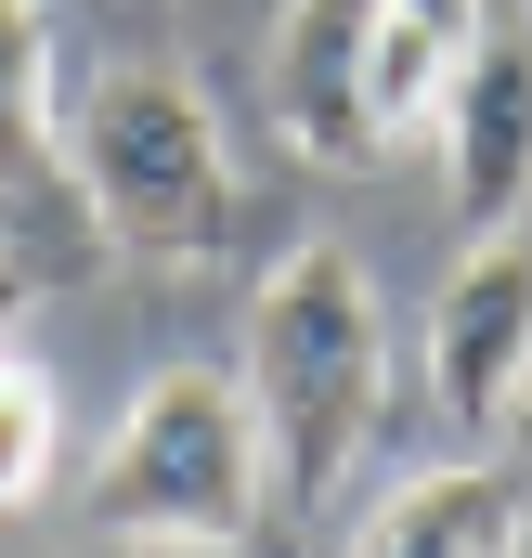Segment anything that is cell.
Instances as JSON below:
<instances>
[{"label": "cell", "instance_id": "cell-8", "mask_svg": "<svg viewBox=\"0 0 532 558\" xmlns=\"http://www.w3.org/2000/svg\"><path fill=\"white\" fill-rule=\"evenodd\" d=\"M455 39L442 26H415V13H390L377 0V39H364V118H377V156L390 143H415V131H442V105H455Z\"/></svg>", "mask_w": 532, "mask_h": 558}, {"label": "cell", "instance_id": "cell-2", "mask_svg": "<svg viewBox=\"0 0 532 558\" xmlns=\"http://www.w3.org/2000/svg\"><path fill=\"white\" fill-rule=\"evenodd\" d=\"M78 520L131 558H247L273 520V441H261L247 377L234 364H156L92 454Z\"/></svg>", "mask_w": 532, "mask_h": 558}, {"label": "cell", "instance_id": "cell-12", "mask_svg": "<svg viewBox=\"0 0 532 558\" xmlns=\"http://www.w3.org/2000/svg\"><path fill=\"white\" fill-rule=\"evenodd\" d=\"M26 299H39V286H26V260H13V247H0V351L26 338Z\"/></svg>", "mask_w": 532, "mask_h": 558}, {"label": "cell", "instance_id": "cell-4", "mask_svg": "<svg viewBox=\"0 0 532 558\" xmlns=\"http://www.w3.org/2000/svg\"><path fill=\"white\" fill-rule=\"evenodd\" d=\"M428 390L468 428L520 416V390H532V247H520V221L468 234V260L442 274V299H428Z\"/></svg>", "mask_w": 532, "mask_h": 558}, {"label": "cell", "instance_id": "cell-5", "mask_svg": "<svg viewBox=\"0 0 532 558\" xmlns=\"http://www.w3.org/2000/svg\"><path fill=\"white\" fill-rule=\"evenodd\" d=\"M442 169H455V221L468 234H507L532 208V39H481L455 65V105H442Z\"/></svg>", "mask_w": 532, "mask_h": 558}, {"label": "cell", "instance_id": "cell-10", "mask_svg": "<svg viewBox=\"0 0 532 558\" xmlns=\"http://www.w3.org/2000/svg\"><path fill=\"white\" fill-rule=\"evenodd\" d=\"M52 454H65V403H52V377L0 351V520L52 494Z\"/></svg>", "mask_w": 532, "mask_h": 558}, {"label": "cell", "instance_id": "cell-1", "mask_svg": "<svg viewBox=\"0 0 532 558\" xmlns=\"http://www.w3.org/2000/svg\"><path fill=\"white\" fill-rule=\"evenodd\" d=\"M234 377H247L261 441H273V507L312 520L364 468L377 416H390V312H377V286H364V260L338 234L273 247L261 299H247V364Z\"/></svg>", "mask_w": 532, "mask_h": 558}, {"label": "cell", "instance_id": "cell-6", "mask_svg": "<svg viewBox=\"0 0 532 558\" xmlns=\"http://www.w3.org/2000/svg\"><path fill=\"white\" fill-rule=\"evenodd\" d=\"M364 39H377V0H286V26H273V118H286L299 156H325V169H364L377 156Z\"/></svg>", "mask_w": 532, "mask_h": 558}, {"label": "cell", "instance_id": "cell-9", "mask_svg": "<svg viewBox=\"0 0 532 558\" xmlns=\"http://www.w3.org/2000/svg\"><path fill=\"white\" fill-rule=\"evenodd\" d=\"M52 118H65V92H52V13L0 0V169L26 143H52Z\"/></svg>", "mask_w": 532, "mask_h": 558}, {"label": "cell", "instance_id": "cell-3", "mask_svg": "<svg viewBox=\"0 0 532 558\" xmlns=\"http://www.w3.org/2000/svg\"><path fill=\"white\" fill-rule=\"evenodd\" d=\"M78 221L143 274H208L234 247V131L182 65H92V92L52 118Z\"/></svg>", "mask_w": 532, "mask_h": 558}, {"label": "cell", "instance_id": "cell-13", "mask_svg": "<svg viewBox=\"0 0 532 558\" xmlns=\"http://www.w3.org/2000/svg\"><path fill=\"white\" fill-rule=\"evenodd\" d=\"M507 468H520V494H532V390H520V416H507Z\"/></svg>", "mask_w": 532, "mask_h": 558}, {"label": "cell", "instance_id": "cell-11", "mask_svg": "<svg viewBox=\"0 0 532 558\" xmlns=\"http://www.w3.org/2000/svg\"><path fill=\"white\" fill-rule=\"evenodd\" d=\"M390 13H415V26H442L455 52H481V39H494V0H390Z\"/></svg>", "mask_w": 532, "mask_h": 558}, {"label": "cell", "instance_id": "cell-7", "mask_svg": "<svg viewBox=\"0 0 532 558\" xmlns=\"http://www.w3.org/2000/svg\"><path fill=\"white\" fill-rule=\"evenodd\" d=\"M351 558H532V494L520 468H415L364 507Z\"/></svg>", "mask_w": 532, "mask_h": 558}]
</instances>
